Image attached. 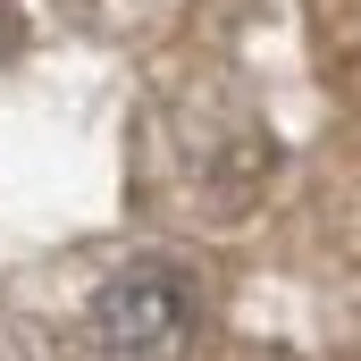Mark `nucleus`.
<instances>
[{"instance_id":"nucleus-1","label":"nucleus","mask_w":361,"mask_h":361,"mask_svg":"<svg viewBox=\"0 0 361 361\" xmlns=\"http://www.w3.org/2000/svg\"><path fill=\"white\" fill-rule=\"evenodd\" d=\"M202 328V294L177 261H126L92 294V336L109 361H185Z\"/></svg>"}]
</instances>
